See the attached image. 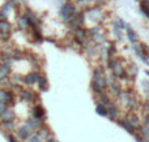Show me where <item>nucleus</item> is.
<instances>
[{
    "label": "nucleus",
    "mask_w": 149,
    "mask_h": 142,
    "mask_svg": "<svg viewBox=\"0 0 149 142\" xmlns=\"http://www.w3.org/2000/svg\"><path fill=\"white\" fill-rule=\"evenodd\" d=\"M17 21H18V25H20L21 29H28V28H30V25H29V20L26 18L25 14H24V16H20Z\"/></svg>",
    "instance_id": "obj_12"
},
{
    "label": "nucleus",
    "mask_w": 149,
    "mask_h": 142,
    "mask_svg": "<svg viewBox=\"0 0 149 142\" xmlns=\"http://www.w3.org/2000/svg\"><path fill=\"white\" fill-rule=\"evenodd\" d=\"M38 83H39V86H41L42 90H46V89H47V81H46V78H45L43 76H39Z\"/></svg>",
    "instance_id": "obj_17"
},
{
    "label": "nucleus",
    "mask_w": 149,
    "mask_h": 142,
    "mask_svg": "<svg viewBox=\"0 0 149 142\" xmlns=\"http://www.w3.org/2000/svg\"><path fill=\"white\" fill-rule=\"evenodd\" d=\"M126 29H127V37H128V41L131 42V43H135V42L137 41V35H136V33H135V31L132 30V29L130 28L128 25L126 26Z\"/></svg>",
    "instance_id": "obj_9"
},
{
    "label": "nucleus",
    "mask_w": 149,
    "mask_h": 142,
    "mask_svg": "<svg viewBox=\"0 0 149 142\" xmlns=\"http://www.w3.org/2000/svg\"><path fill=\"white\" fill-rule=\"evenodd\" d=\"M38 80H39L38 73H30V74H28L26 77H24V82H25L26 85H30V86L38 83Z\"/></svg>",
    "instance_id": "obj_4"
},
{
    "label": "nucleus",
    "mask_w": 149,
    "mask_h": 142,
    "mask_svg": "<svg viewBox=\"0 0 149 142\" xmlns=\"http://www.w3.org/2000/svg\"><path fill=\"white\" fill-rule=\"evenodd\" d=\"M29 140H28V142H41V140L38 138V136H29Z\"/></svg>",
    "instance_id": "obj_21"
},
{
    "label": "nucleus",
    "mask_w": 149,
    "mask_h": 142,
    "mask_svg": "<svg viewBox=\"0 0 149 142\" xmlns=\"http://www.w3.org/2000/svg\"><path fill=\"white\" fill-rule=\"evenodd\" d=\"M144 111H145V115H149V101L145 103L144 106Z\"/></svg>",
    "instance_id": "obj_24"
},
{
    "label": "nucleus",
    "mask_w": 149,
    "mask_h": 142,
    "mask_svg": "<svg viewBox=\"0 0 149 142\" xmlns=\"http://www.w3.org/2000/svg\"><path fill=\"white\" fill-rule=\"evenodd\" d=\"M122 29H119V28H116V26H115V28H114V34H115V37H116V38H118V39H120L122 38Z\"/></svg>",
    "instance_id": "obj_20"
},
{
    "label": "nucleus",
    "mask_w": 149,
    "mask_h": 142,
    "mask_svg": "<svg viewBox=\"0 0 149 142\" xmlns=\"http://www.w3.org/2000/svg\"><path fill=\"white\" fill-rule=\"evenodd\" d=\"M45 142H52V140H50V138H49V140H46Z\"/></svg>",
    "instance_id": "obj_25"
},
{
    "label": "nucleus",
    "mask_w": 149,
    "mask_h": 142,
    "mask_svg": "<svg viewBox=\"0 0 149 142\" xmlns=\"http://www.w3.org/2000/svg\"><path fill=\"white\" fill-rule=\"evenodd\" d=\"M106 108H107V116L113 117V119H115V117L118 116L119 110H118V107H116V104L114 103V102H110L109 104H106Z\"/></svg>",
    "instance_id": "obj_3"
},
{
    "label": "nucleus",
    "mask_w": 149,
    "mask_h": 142,
    "mask_svg": "<svg viewBox=\"0 0 149 142\" xmlns=\"http://www.w3.org/2000/svg\"><path fill=\"white\" fill-rule=\"evenodd\" d=\"M17 136H18V140H26V138L30 136V128H29L28 125L20 128L17 132Z\"/></svg>",
    "instance_id": "obj_5"
},
{
    "label": "nucleus",
    "mask_w": 149,
    "mask_h": 142,
    "mask_svg": "<svg viewBox=\"0 0 149 142\" xmlns=\"http://www.w3.org/2000/svg\"><path fill=\"white\" fill-rule=\"evenodd\" d=\"M119 124H120L122 127H123L126 130H128L130 133H132V134H135V132H136V129H135V128L132 127L131 124H130V121L126 119V117H124V119H120V120H119Z\"/></svg>",
    "instance_id": "obj_6"
},
{
    "label": "nucleus",
    "mask_w": 149,
    "mask_h": 142,
    "mask_svg": "<svg viewBox=\"0 0 149 142\" xmlns=\"http://www.w3.org/2000/svg\"><path fill=\"white\" fill-rule=\"evenodd\" d=\"M97 112L100 115H102V116H107V108H106V106L103 103H100V102H98L97 103Z\"/></svg>",
    "instance_id": "obj_14"
},
{
    "label": "nucleus",
    "mask_w": 149,
    "mask_h": 142,
    "mask_svg": "<svg viewBox=\"0 0 149 142\" xmlns=\"http://www.w3.org/2000/svg\"><path fill=\"white\" fill-rule=\"evenodd\" d=\"M77 4L81 5V7H85V8H89L90 4H93V0H79Z\"/></svg>",
    "instance_id": "obj_18"
},
{
    "label": "nucleus",
    "mask_w": 149,
    "mask_h": 142,
    "mask_svg": "<svg viewBox=\"0 0 149 142\" xmlns=\"http://www.w3.org/2000/svg\"><path fill=\"white\" fill-rule=\"evenodd\" d=\"M74 13H76V7H74L72 3H64L62 5V8H60V14H62V17L67 22L73 17Z\"/></svg>",
    "instance_id": "obj_1"
},
{
    "label": "nucleus",
    "mask_w": 149,
    "mask_h": 142,
    "mask_svg": "<svg viewBox=\"0 0 149 142\" xmlns=\"http://www.w3.org/2000/svg\"><path fill=\"white\" fill-rule=\"evenodd\" d=\"M26 125H28L30 129H38V128L42 125V119H37V117H33V120L30 119L28 123H26Z\"/></svg>",
    "instance_id": "obj_7"
},
{
    "label": "nucleus",
    "mask_w": 149,
    "mask_h": 142,
    "mask_svg": "<svg viewBox=\"0 0 149 142\" xmlns=\"http://www.w3.org/2000/svg\"><path fill=\"white\" fill-rule=\"evenodd\" d=\"M7 111V103H4L3 101H0V116Z\"/></svg>",
    "instance_id": "obj_19"
},
{
    "label": "nucleus",
    "mask_w": 149,
    "mask_h": 142,
    "mask_svg": "<svg viewBox=\"0 0 149 142\" xmlns=\"http://www.w3.org/2000/svg\"><path fill=\"white\" fill-rule=\"evenodd\" d=\"M12 33V25L7 20H0V37L3 39H8Z\"/></svg>",
    "instance_id": "obj_2"
},
{
    "label": "nucleus",
    "mask_w": 149,
    "mask_h": 142,
    "mask_svg": "<svg viewBox=\"0 0 149 142\" xmlns=\"http://www.w3.org/2000/svg\"><path fill=\"white\" fill-rule=\"evenodd\" d=\"M7 17H8V13L0 10V20H7Z\"/></svg>",
    "instance_id": "obj_23"
},
{
    "label": "nucleus",
    "mask_w": 149,
    "mask_h": 142,
    "mask_svg": "<svg viewBox=\"0 0 149 142\" xmlns=\"http://www.w3.org/2000/svg\"><path fill=\"white\" fill-rule=\"evenodd\" d=\"M127 120L130 121V124L132 125V127L135 128V129H139L140 128V123H139V119H137V116L135 114H132V115H128V116L126 117Z\"/></svg>",
    "instance_id": "obj_8"
},
{
    "label": "nucleus",
    "mask_w": 149,
    "mask_h": 142,
    "mask_svg": "<svg viewBox=\"0 0 149 142\" xmlns=\"http://www.w3.org/2000/svg\"><path fill=\"white\" fill-rule=\"evenodd\" d=\"M12 117H13V114H12V111H10L9 108H7V111L4 112V114L0 116V119L3 120V121H7V120H12Z\"/></svg>",
    "instance_id": "obj_16"
},
{
    "label": "nucleus",
    "mask_w": 149,
    "mask_h": 142,
    "mask_svg": "<svg viewBox=\"0 0 149 142\" xmlns=\"http://www.w3.org/2000/svg\"><path fill=\"white\" fill-rule=\"evenodd\" d=\"M10 57H12V60H18V59H22L24 57V52L20 51V50H13L12 52H10Z\"/></svg>",
    "instance_id": "obj_15"
},
{
    "label": "nucleus",
    "mask_w": 149,
    "mask_h": 142,
    "mask_svg": "<svg viewBox=\"0 0 149 142\" xmlns=\"http://www.w3.org/2000/svg\"><path fill=\"white\" fill-rule=\"evenodd\" d=\"M37 136H38V138H39V140H41V141H46V140H49V136H50V132H49V130H47L46 129V128H45V129H43V128H41V129H39L38 130V133H37Z\"/></svg>",
    "instance_id": "obj_10"
},
{
    "label": "nucleus",
    "mask_w": 149,
    "mask_h": 142,
    "mask_svg": "<svg viewBox=\"0 0 149 142\" xmlns=\"http://www.w3.org/2000/svg\"><path fill=\"white\" fill-rule=\"evenodd\" d=\"M43 115H45V111H43V108L42 107H34L33 108V117H37V119H42L43 117Z\"/></svg>",
    "instance_id": "obj_13"
},
{
    "label": "nucleus",
    "mask_w": 149,
    "mask_h": 142,
    "mask_svg": "<svg viewBox=\"0 0 149 142\" xmlns=\"http://www.w3.org/2000/svg\"><path fill=\"white\" fill-rule=\"evenodd\" d=\"M115 26H116V28H119V29H123V28H126V23H124L122 20H116Z\"/></svg>",
    "instance_id": "obj_22"
},
{
    "label": "nucleus",
    "mask_w": 149,
    "mask_h": 142,
    "mask_svg": "<svg viewBox=\"0 0 149 142\" xmlns=\"http://www.w3.org/2000/svg\"><path fill=\"white\" fill-rule=\"evenodd\" d=\"M21 98L25 99V101H33L36 98V94L30 90H22L21 91Z\"/></svg>",
    "instance_id": "obj_11"
}]
</instances>
